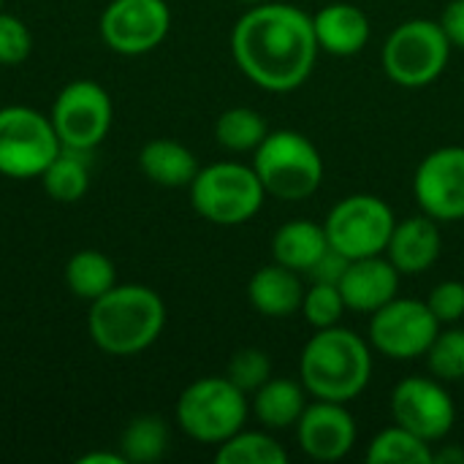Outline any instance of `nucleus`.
Returning a JSON list of instances; mask_svg holds the SVG:
<instances>
[{
  "label": "nucleus",
  "mask_w": 464,
  "mask_h": 464,
  "mask_svg": "<svg viewBox=\"0 0 464 464\" xmlns=\"http://www.w3.org/2000/svg\"><path fill=\"white\" fill-rule=\"evenodd\" d=\"M345 299L340 294V285L332 283H315L310 291H304L302 299V315L313 329H329L337 326L345 315Z\"/></svg>",
  "instance_id": "obj_30"
},
{
  "label": "nucleus",
  "mask_w": 464,
  "mask_h": 464,
  "mask_svg": "<svg viewBox=\"0 0 464 464\" xmlns=\"http://www.w3.org/2000/svg\"><path fill=\"white\" fill-rule=\"evenodd\" d=\"M348 264H351V258H345L343 253H337V250H332V247H329V250L321 256V261L310 269V275H313V280H315V283H332V285H340V280H343V275H345Z\"/></svg>",
  "instance_id": "obj_34"
},
{
  "label": "nucleus",
  "mask_w": 464,
  "mask_h": 464,
  "mask_svg": "<svg viewBox=\"0 0 464 464\" xmlns=\"http://www.w3.org/2000/svg\"><path fill=\"white\" fill-rule=\"evenodd\" d=\"M372 375V356L367 343L343 326L318 329L299 359L302 386L326 402H351L356 400Z\"/></svg>",
  "instance_id": "obj_3"
},
{
  "label": "nucleus",
  "mask_w": 464,
  "mask_h": 464,
  "mask_svg": "<svg viewBox=\"0 0 464 464\" xmlns=\"http://www.w3.org/2000/svg\"><path fill=\"white\" fill-rule=\"evenodd\" d=\"M139 166L147 179L160 188H190L198 174L196 155L174 139H152L139 152Z\"/></svg>",
  "instance_id": "obj_20"
},
{
  "label": "nucleus",
  "mask_w": 464,
  "mask_h": 464,
  "mask_svg": "<svg viewBox=\"0 0 464 464\" xmlns=\"http://www.w3.org/2000/svg\"><path fill=\"white\" fill-rule=\"evenodd\" d=\"M392 416L427 443L446 440L457 421L451 394L432 378H405L392 392Z\"/></svg>",
  "instance_id": "obj_13"
},
{
  "label": "nucleus",
  "mask_w": 464,
  "mask_h": 464,
  "mask_svg": "<svg viewBox=\"0 0 464 464\" xmlns=\"http://www.w3.org/2000/svg\"><path fill=\"white\" fill-rule=\"evenodd\" d=\"M296 438L302 451L315 462H340L353 451L356 443V421L345 411L343 402L318 400L315 405L304 408Z\"/></svg>",
  "instance_id": "obj_15"
},
{
  "label": "nucleus",
  "mask_w": 464,
  "mask_h": 464,
  "mask_svg": "<svg viewBox=\"0 0 464 464\" xmlns=\"http://www.w3.org/2000/svg\"><path fill=\"white\" fill-rule=\"evenodd\" d=\"M427 364L430 372L438 381L457 383L464 378V329H449L438 332L435 343L427 351Z\"/></svg>",
  "instance_id": "obj_29"
},
{
  "label": "nucleus",
  "mask_w": 464,
  "mask_h": 464,
  "mask_svg": "<svg viewBox=\"0 0 464 464\" xmlns=\"http://www.w3.org/2000/svg\"><path fill=\"white\" fill-rule=\"evenodd\" d=\"M247 421V400L228 378H198L177 400V424L198 443L220 446Z\"/></svg>",
  "instance_id": "obj_6"
},
{
  "label": "nucleus",
  "mask_w": 464,
  "mask_h": 464,
  "mask_svg": "<svg viewBox=\"0 0 464 464\" xmlns=\"http://www.w3.org/2000/svg\"><path fill=\"white\" fill-rule=\"evenodd\" d=\"M394 226V212L383 198L356 193L334 204V209L326 215L324 231L332 250L356 261L386 253Z\"/></svg>",
  "instance_id": "obj_9"
},
{
  "label": "nucleus",
  "mask_w": 464,
  "mask_h": 464,
  "mask_svg": "<svg viewBox=\"0 0 464 464\" xmlns=\"http://www.w3.org/2000/svg\"><path fill=\"white\" fill-rule=\"evenodd\" d=\"M253 169L264 190L280 201L310 198L324 182V158L318 147L296 130H275L256 150Z\"/></svg>",
  "instance_id": "obj_4"
},
{
  "label": "nucleus",
  "mask_w": 464,
  "mask_h": 464,
  "mask_svg": "<svg viewBox=\"0 0 464 464\" xmlns=\"http://www.w3.org/2000/svg\"><path fill=\"white\" fill-rule=\"evenodd\" d=\"M304 386L285 378H269L253 397V413L266 430H288L296 427L307 402Z\"/></svg>",
  "instance_id": "obj_22"
},
{
  "label": "nucleus",
  "mask_w": 464,
  "mask_h": 464,
  "mask_svg": "<svg viewBox=\"0 0 464 464\" xmlns=\"http://www.w3.org/2000/svg\"><path fill=\"white\" fill-rule=\"evenodd\" d=\"M41 182H44V190L49 193V198H54V201H60V204L79 201L90 188L87 152H76V150L63 147L57 152V158L44 169Z\"/></svg>",
  "instance_id": "obj_24"
},
{
  "label": "nucleus",
  "mask_w": 464,
  "mask_h": 464,
  "mask_svg": "<svg viewBox=\"0 0 464 464\" xmlns=\"http://www.w3.org/2000/svg\"><path fill=\"white\" fill-rule=\"evenodd\" d=\"M0 5H3V0H0Z\"/></svg>",
  "instance_id": "obj_39"
},
{
  "label": "nucleus",
  "mask_w": 464,
  "mask_h": 464,
  "mask_svg": "<svg viewBox=\"0 0 464 464\" xmlns=\"http://www.w3.org/2000/svg\"><path fill=\"white\" fill-rule=\"evenodd\" d=\"M218 464H285V449L266 432H237L218 446Z\"/></svg>",
  "instance_id": "obj_28"
},
{
  "label": "nucleus",
  "mask_w": 464,
  "mask_h": 464,
  "mask_svg": "<svg viewBox=\"0 0 464 464\" xmlns=\"http://www.w3.org/2000/svg\"><path fill=\"white\" fill-rule=\"evenodd\" d=\"M440 332V321L427 302L419 299H392L372 313L370 343L378 353L397 362H411L427 356L430 345Z\"/></svg>",
  "instance_id": "obj_11"
},
{
  "label": "nucleus",
  "mask_w": 464,
  "mask_h": 464,
  "mask_svg": "<svg viewBox=\"0 0 464 464\" xmlns=\"http://www.w3.org/2000/svg\"><path fill=\"white\" fill-rule=\"evenodd\" d=\"M264 185L253 166L212 163L198 169L190 182L193 209L218 226H239L258 215L264 204Z\"/></svg>",
  "instance_id": "obj_5"
},
{
  "label": "nucleus",
  "mask_w": 464,
  "mask_h": 464,
  "mask_svg": "<svg viewBox=\"0 0 464 464\" xmlns=\"http://www.w3.org/2000/svg\"><path fill=\"white\" fill-rule=\"evenodd\" d=\"M79 464H125L122 454H109V451H92L79 457Z\"/></svg>",
  "instance_id": "obj_36"
},
{
  "label": "nucleus",
  "mask_w": 464,
  "mask_h": 464,
  "mask_svg": "<svg viewBox=\"0 0 464 464\" xmlns=\"http://www.w3.org/2000/svg\"><path fill=\"white\" fill-rule=\"evenodd\" d=\"M413 196L424 215L438 223L464 218V147H440L416 169Z\"/></svg>",
  "instance_id": "obj_14"
},
{
  "label": "nucleus",
  "mask_w": 464,
  "mask_h": 464,
  "mask_svg": "<svg viewBox=\"0 0 464 464\" xmlns=\"http://www.w3.org/2000/svg\"><path fill=\"white\" fill-rule=\"evenodd\" d=\"M435 462H443V464L459 462V464H464V451H457V449H443L440 454H435ZM435 462H432V464H435Z\"/></svg>",
  "instance_id": "obj_37"
},
{
  "label": "nucleus",
  "mask_w": 464,
  "mask_h": 464,
  "mask_svg": "<svg viewBox=\"0 0 464 464\" xmlns=\"http://www.w3.org/2000/svg\"><path fill=\"white\" fill-rule=\"evenodd\" d=\"M63 150L52 120L30 106L0 109V174L11 179L41 177Z\"/></svg>",
  "instance_id": "obj_8"
},
{
  "label": "nucleus",
  "mask_w": 464,
  "mask_h": 464,
  "mask_svg": "<svg viewBox=\"0 0 464 464\" xmlns=\"http://www.w3.org/2000/svg\"><path fill=\"white\" fill-rule=\"evenodd\" d=\"M364 459L370 464H432L435 451L432 443L397 424L372 438Z\"/></svg>",
  "instance_id": "obj_25"
},
{
  "label": "nucleus",
  "mask_w": 464,
  "mask_h": 464,
  "mask_svg": "<svg viewBox=\"0 0 464 464\" xmlns=\"http://www.w3.org/2000/svg\"><path fill=\"white\" fill-rule=\"evenodd\" d=\"M226 378L239 386L245 394L258 392L269 378H272V362L261 348H242L231 356Z\"/></svg>",
  "instance_id": "obj_31"
},
{
  "label": "nucleus",
  "mask_w": 464,
  "mask_h": 464,
  "mask_svg": "<svg viewBox=\"0 0 464 464\" xmlns=\"http://www.w3.org/2000/svg\"><path fill=\"white\" fill-rule=\"evenodd\" d=\"M318 46L334 57H353L370 41V19L351 3H329L313 16Z\"/></svg>",
  "instance_id": "obj_18"
},
{
  "label": "nucleus",
  "mask_w": 464,
  "mask_h": 464,
  "mask_svg": "<svg viewBox=\"0 0 464 464\" xmlns=\"http://www.w3.org/2000/svg\"><path fill=\"white\" fill-rule=\"evenodd\" d=\"M33 49V35L27 24L14 16L0 11V65H19L30 57Z\"/></svg>",
  "instance_id": "obj_32"
},
{
  "label": "nucleus",
  "mask_w": 464,
  "mask_h": 464,
  "mask_svg": "<svg viewBox=\"0 0 464 464\" xmlns=\"http://www.w3.org/2000/svg\"><path fill=\"white\" fill-rule=\"evenodd\" d=\"M296 275L299 272H294L277 261L272 266H261L247 283L250 304L266 318L294 315L296 310H302V299H304V288Z\"/></svg>",
  "instance_id": "obj_19"
},
{
  "label": "nucleus",
  "mask_w": 464,
  "mask_h": 464,
  "mask_svg": "<svg viewBox=\"0 0 464 464\" xmlns=\"http://www.w3.org/2000/svg\"><path fill=\"white\" fill-rule=\"evenodd\" d=\"M326 250H329L326 231L313 220H288L277 228L272 239L275 261L294 272H310Z\"/></svg>",
  "instance_id": "obj_21"
},
{
  "label": "nucleus",
  "mask_w": 464,
  "mask_h": 464,
  "mask_svg": "<svg viewBox=\"0 0 464 464\" xmlns=\"http://www.w3.org/2000/svg\"><path fill=\"white\" fill-rule=\"evenodd\" d=\"M451 57V41L440 22H402L383 44V71L402 87H427L443 76Z\"/></svg>",
  "instance_id": "obj_7"
},
{
  "label": "nucleus",
  "mask_w": 464,
  "mask_h": 464,
  "mask_svg": "<svg viewBox=\"0 0 464 464\" xmlns=\"http://www.w3.org/2000/svg\"><path fill=\"white\" fill-rule=\"evenodd\" d=\"M65 283L76 299L95 302L101 299L109 288L117 285V272L111 258H106L98 250H79L71 256L65 266Z\"/></svg>",
  "instance_id": "obj_23"
},
{
  "label": "nucleus",
  "mask_w": 464,
  "mask_h": 464,
  "mask_svg": "<svg viewBox=\"0 0 464 464\" xmlns=\"http://www.w3.org/2000/svg\"><path fill=\"white\" fill-rule=\"evenodd\" d=\"M266 122L256 109L237 106L218 117L215 122V139L220 147L231 152H256L258 144L266 139Z\"/></svg>",
  "instance_id": "obj_27"
},
{
  "label": "nucleus",
  "mask_w": 464,
  "mask_h": 464,
  "mask_svg": "<svg viewBox=\"0 0 464 464\" xmlns=\"http://www.w3.org/2000/svg\"><path fill=\"white\" fill-rule=\"evenodd\" d=\"M430 310L440 324H457L464 318V283L459 280H446L432 288L427 299Z\"/></svg>",
  "instance_id": "obj_33"
},
{
  "label": "nucleus",
  "mask_w": 464,
  "mask_h": 464,
  "mask_svg": "<svg viewBox=\"0 0 464 464\" xmlns=\"http://www.w3.org/2000/svg\"><path fill=\"white\" fill-rule=\"evenodd\" d=\"M443 250V234L435 218L416 215L394 226L386 245L389 261L400 275H421L435 266Z\"/></svg>",
  "instance_id": "obj_17"
},
{
  "label": "nucleus",
  "mask_w": 464,
  "mask_h": 464,
  "mask_svg": "<svg viewBox=\"0 0 464 464\" xmlns=\"http://www.w3.org/2000/svg\"><path fill=\"white\" fill-rule=\"evenodd\" d=\"M400 272L389 258L370 256V258H356L348 264L343 280H340V294L345 299V307L353 313H375L392 299H397L400 291Z\"/></svg>",
  "instance_id": "obj_16"
},
{
  "label": "nucleus",
  "mask_w": 464,
  "mask_h": 464,
  "mask_svg": "<svg viewBox=\"0 0 464 464\" xmlns=\"http://www.w3.org/2000/svg\"><path fill=\"white\" fill-rule=\"evenodd\" d=\"M166 326V304L147 285H114L90 302L87 329L92 343L111 356L147 351Z\"/></svg>",
  "instance_id": "obj_2"
},
{
  "label": "nucleus",
  "mask_w": 464,
  "mask_h": 464,
  "mask_svg": "<svg viewBox=\"0 0 464 464\" xmlns=\"http://www.w3.org/2000/svg\"><path fill=\"white\" fill-rule=\"evenodd\" d=\"M440 27H443V33H446V38L451 41V46L464 49V0H451V3L443 8Z\"/></svg>",
  "instance_id": "obj_35"
},
{
  "label": "nucleus",
  "mask_w": 464,
  "mask_h": 464,
  "mask_svg": "<svg viewBox=\"0 0 464 464\" xmlns=\"http://www.w3.org/2000/svg\"><path fill=\"white\" fill-rule=\"evenodd\" d=\"M242 3H253V5H258V3H269V0H242Z\"/></svg>",
  "instance_id": "obj_38"
},
{
  "label": "nucleus",
  "mask_w": 464,
  "mask_h": 464,
  "mask_svg": "<svg viewBox=\"0 0 464 464\" xmlns=\"http://www.w3.org/2000/svg\"><path fill=\"white\" fill-rule=\"evenodd\" d=\"M231 52L239 71L269 92L302 87L318 60L313 16L285 3H258L231 33Z\"/></svg>",
  "instance_id": "obj_1"
},
{
  "label": "nucleus",
  "mask_w": 464,
  "mask_h": 464,
  "mask_svg": "<svg viewBox=\"0 0 464 464\" xmlns=\"http://www.w3.org/2000/svg\"><path fill=\"white\" fill-rule=\"evenodd\" d=\"M111 98L90 79H76L65 84L52 103V125L65 150L92 152L111 128Z\"/></svg>",
  "instance_id": "obj_10"
},
{
  "label": "nucleus",
  "mask_w": 464,
  "mask_h": 464,
  "mask_svg": "<svg viewBox=\"0 0 464 464\" xmlns=\"http://www.w3.org/2000/svg\"><path fill=\"white\" fill-rule=\"evenodd\" d=\"M171 27L166 0H111L101 16V38L117 54H147L163 44Z\"/></svg>",
  "instance_id": "obj_12"
},
{
  "label": "nucleus",
  "mask_w": 464,
  "mask_h": 464,
  "mask_svg": "<svg viewBox=\"0 0 464 464\" xmlns=\"http://www.w3.org/2000/svg\"><path fill=\"white\" fill-rule=\"evenodd\" d=\"M166 449H169V427L158 416L133 419L120 438V454L125 457V462H158L166 454Z\"/></svg>",
  "instance_id": "obj_26"
}]
</instances>
